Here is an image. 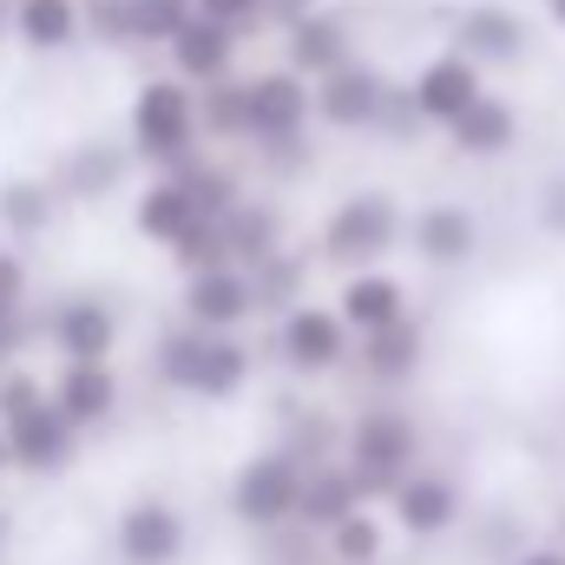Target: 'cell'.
<instances>
[{
  "instance_id": "1",
  "label": "cell",
  "mask_w": 565,
  "mask_h": 565,
  "mask_svg": "<svg viewBox=\"0 0 565 565\" xmlns=\"http://www.w3.org/2000/svg\"><path fill=\"white\" fill-rule=\"evenodd\" d=\"M151 362H158V382L191 395V402H231V395L250 388V369H257L250 349L231 329H198V322L171 329Z\"/></svg>"
},
{
  "instance_id": "2",
  "label": "cell",
  "mask_w": 565,
  "mask_h": 565,
  "mask_svg": "<svg viewBox=\"0 0 565 565\" xmlns=\"http://www.w3.org/2000/svg\"><path fill=\"white\" fill-rule=\"evenodd\" d=\"M132 151H139L145 164H158V171H171V164H184L198 139H204V126H198V86L191 79H145L139 93H132Z\"/></svg>"
},
{
  "instance_id": "3",
  "label": "cell",
  "mask_w": 565,
  "mask_h": 565,
  "mask_svg": "<svg viewBox=\"0 0 565 565\" xmlns=\"http://www.w3.org/2000/svg\"><path fill=\"white\" fill-rule=\"evenodd\" d=\"M342 460L349 473L362 480V493H388L402 473L422 467V422L408 408H362L349 422V440H342Z\"/></svg>"
},
{
  "instance_id": "4",
  "label": "cell",
  "mask_w": 565,
  "mask_h": 565,
  "mask_svg": "<svg viewBox=\"0 0 565 565\" xmlns=\"http://www.w3.org/2000/svg\"><path fill=\"white\" fill-rule=\"evenodd\" d=\"M402 231H408V224H402V211H395L388 191H349V198L322 217L316 250H322L335 270H362V264H382Z\"/></svg>"
},
{
  "instance_id": "5",
  "label": "cell",
  "mask_w": 565,
  "mask_h": 565,
  "mask_svg": "<svg viewBox=\"0 0 565 565\" xmlns=\"http://www.w3.org/2000/svg\"><path fill=\"white\" fill-rule=\"evenodd\" d=\"M302 447H264L231 473V513L257 533L296 520V493H302Z\"/></svg>"
},
{
  "instance_id": "6",
  "label": "cell",
  "mask_w": 565,
  "mask_h": 565,
  "mask_svg": "<svg viewBox=\"0 0 565 565\" xmlns=\"http://www.w3.org/2000/svg\"><path fill=\"white\" fill-rule=\"evenodd\" d=\"M309 119H316V86L302 73H257L244 79V139L270 145V151H296L309 139Z\"/></svg>"
},
{
  "instance_id": "7",
  "label": "cell",
  "mask_w": 565,
  "mask_h": 565,
  "mask_svg": "<svg viewBox=\"0 0 565 565\" xmlns=\"http://www.w3.org/2000/svg\"><path fill=\"white\" fill-rule=\"evenodd\" d=\"M270 342H277V362L289 375H329V369H342L349 362V342H355V329L335 316V309H322V302H309V296H296L289 309H277V329H270Z\"/></svg>"
},
{
  "instance_id": "8",
  "label": "cell",
  "mask_w": 565,
  "mask_h": 565,
  "mask_svg": "<svg viewBox=\"0 0 565 565\" xmlns=\"http://www.w3.org/2000/svg\"><path fill=\"white\" fill-rule=\"evenodd\" d=\"M316 86V119L329 126V132H375L382 126V113H388V73L382 66H369L362 53L355 60H342L335 73H322V79H309Z\"/></svg>"
},
{
  "instance_id": "9",
  "label": "cell",
  "mask_w": 565,
  "mask_h": 565,
  "mask_svg": "<svg viewBox=\"0 0 565 565\" xmlns=\"http://www.w3.org/2000/svg\"><path fill=\"white\" fill-rule=\"evenodd\" d=\"M480 93H487V66H480V60H467L460 46L434 53L422 73L408 79V106H415V119H422V126H440V132H447V126H454Z\"/></svg>"
},
{
  "instance_id": "10",
  "label": "cell",
  "mask_w": 565,
  "mask_h": 565,
  "mask_svg": "<svg viewBox=\"0 0 565 565\" xmlns=\"http://www.w3.org/2000/svg\"><path fill=\"white\" fill-rule=\"evenodd\" d=\"M0 434H7V467H20V473H60L79 454V427L53 408V395L20 408V415H7Z\"/></svg>"
},
{
  "instance_id": "11",
  "label": "cell",
  "mask_w": 565,
  "mask_h": 565,
  "mask_svg": "<svg viewBox=\"0 0 565 565\" xmlns=\"http://www.w3.org/2000/svg\"><path fill=\"white\" fill-rule=\"evenodd\" d=\"M113 546H119V565H178L184 546H191V526H184V513H178L171 500L145 493V500H132V507L119 513Z\"/></svg>"
},
{
  "instance_id": "12",
  "label": "cell",
  "mask_w": 565,
  "mask_h": 565,
  "mask_svg": "<svg viewBox=\"0 0 565 565\" xmlns=\"http://www.w3.org/2000/svg\"><path fill=\"white\" fill-rule=\"evenodd\" d=\"M257 316V282L244 264H211V270H191L184 277V322L198 329H244Z\"/></svg>"
},
{
  "instance_id": "13",
  "label": "cell",
  "mask_w": 565,
  "mask_h": 565,
  "mask_svg": "<svg viewBox=\"0 0 565 565\" xmlns=\"http://www.w3.org/2000/svg\"><path fill=\"white\" fill-rule=\"evenodd\" d=\"M342 60H355V33H349L342 13L302 7L296 20H282V66H289V73L322 79V73H335Z\"/></svg>"
},
{
  "instance_id": "14",
  "label": "cell",
  "mask_w": 565,
  "mask_h": 565,
  "mask_svg": "<svg viewBox=\"0 0 565 565\" xmlns=\"http://www.w3.org/2000/svg\"><path fill=\"white\" fill-rule=\"evenodd\" d=\"M388 513H395V526L408 540H440V533L460 526V487L447 473H422L415 467V473H402L388 487Z\"/></svg>"
},
{
  "instance_id": "15",
  "label": "cell",
  "mask_w": 565,
  "mask_h": 565,
  "mask_svg": "<svg viewBox=\"0 0 565 565\" xmlns=\"http://www.w3.org/2000/svg\"><path fill=\"white\" fill-rule=\"evenodd\" d=\"M237 26H224V20H211V13H191L171 40H164V53H171V73L178 79H191V86H211V79H231L237 73Z\"/></svg>"
},
{
  "instance_id": "16",
  "label": "cell",
  "mask_w": 565,
  "mask_h": 565,
  "mask_svg": "<svg viewBox=\"0 0 565 565\" xmlns=\"http://www.w3.org/2000/svg\"><path fill=\"white\" fill-rule=\"evenodd\" d=\"M46 342L60 349V362H106L119 349V316L99 296H66L46 316Z\"/></svg>"
},
{
  "instance_id": "17",
  "label": "cell",
  "mask_w": 565,
  "mask_h": 565,
  "mask_svg": "<svg viewBox=\"0 0 565 565\" xmlns=\"http://www.w3.org/2000/svg\"><path fill=\"white\" fill-rule=\"evenodd\" d=\"M53 408L66 415V422L79 427H106L113 422V408H119V375H113V355L106 362H60V375H53Z\"/></svg>"
},
{
  "instance_id": "18",
  "label": "cell",
  "mask_w": 565,
  "mask_h": 565,
  "mask_svg": "<svg viewBox=\"0 0 565 565\" xmlns=\"http://www.w3.org/2000/svg\"><path fill=\"white\" fill-rule=\"evenodd\" d=\"M454 46L480 66H513V60H526V20L500 0H480L467 13H454Z\"/></svg>"
},
{
  "instance_id": "19",
  "label": "cell",
  "mask_w": 565,
  "mask_h": 565,
  "mask_svg": "<svg viewBox=\"0 0 565 565\" xmlns=\"http://www.w3.org/2000/svg\"><path fill=\"white\" fill-rule=\"evenodd\" d=\"M408 244H415V257L434 264V270H460L480 250V217L467 204H427V211H415V224H408Z\"/></svg>"
},
{
  "instance_id": "20",
  "label": "cell",
  "mask_w": 565,
  "mask_h": 565,
  "mask_svg": "<svg viewBox=\"0 0 565 565\" xmlns=\"http://www.w3.org/2000/svg\"><path fill=\"white\" fill-rule=\"evenodd\" d=\"M335 316H342L355 335L388 329V322H402V316H408V282L395 277V270H382V264H362V270H349V282H342Z\"/></svg>"
},
{
  "instance_id": "21",
  "label": "cell",
  "mask_w": 565,
  "mask_h": 565,
  "mask_svg": "<svg viewBox=\"0 0 565 565\" xmlns=\"http://www.w3.org/2000/svg\"><path fill=\"white\" fill-rule=\"evenodd\" d=\"M369 493H362V480L349 473V460H309L302 467V493H296V520L309 526V533H329L342 513H355Z\"/></svg>"
},
{
  "instance_id": "22",
  "label": "cell",
  "mask_w": 565,
  "mask_h": 565,
  "mask_svg": "<svg viewBox=\"0 0 565 565\" xmlns=\"http://www.w3.org/2000/svg\"><path fill=\"white\" fill-rule=\"evenodd\" d=\"M447 145H454L460 158H507V151L520 145V106L500 99V93H480V99L447 126Z\"/></svg>"
},
{
  "instance_id": "23",
  "label": "cell",
  "mask_w": 565,
  "mask_h": 565,
  "mask_svg": "<svg viewBox=\"0 0 565 565\" xmlns=\"http://www.w3.org/2000/svg\"><path fill=\"white\" fill-rule=\"evenodd\" d=\"M427 362V335L415 316H402V322H388V329H369L362 335V375L369 382H382V388H395V382H415Z\"/></svg>"
},
{
  "instance_id": "24",
  "label": "cell",
  "mask_w": 565,
  "mask_h": 565,
  "mask_svg": "<svg viewBox=\"0 0 565 565\" xmlns=\"http://www.w3.org/2000/svg\"><path fill=\"white\" fill-rule=\"evenodd\" d=\"M198 217H204V211H198V198H191L171 171H164V178H151V184L139 191V204H132V231H139L145 244H158V250H171Z\"/></svg>"
},
{
  "instance_id": "25",
  "label": "cell",
  "mask_w": 565,
  "mask_h": 565,
  "mask_svg": "<svg viewBox=\"0 0 565 565\" xmlns=\"http://www.w3.org/2000/svg\"><path fill=\"white\" fill-rule=\"evenodd\" d=\"M224 244H231V264H244V270H257L264 257H277L282 244V217L277 204H264V198H237L231 211H224Z\"/></svg>"
},
{
  "instance_id": "26",
  "label": "cell",
  "mask_w": 565,
  "mask_h": 565,
  "mask_svg": "<svg viewBox=\"0 0 565 565\" xmlns=\"http://www.w3.org/2000/svg\"><path fill=\"white\" fill-rule=\"evenodd\" d=\"M13 40L33 53H60L79 40V0H13Z\"/></svg>"
},
{
  "instance_id": "27",
  "label": "cell",
  "mask_w": 565,
  "mask_h": 565,
  "mask_svg": "<svg viewBox=\"0 0 565 565\" xmlns=\"http://www.w3.org/2000/svg\"><path fill=\"white\" fill-rule=\"evenodd\" d=\"M119 178H126V151L119 145H73L53 191H66V198H106Z\"/></svg>"
},
{
  "instance_id": "28",
  "label": "cell",
  "mask_w": 565,
  "mask_h": 565,
  "mask_svg": "<svg viewBox=\"0 0 565 565\" xmlns=\"http://www.w3.org/2000/svg\"><path fill=\"white\" fill-rule=\"evenodd\" d=\"M53 211H60V191L46 178H7L0 184V231L40 237V231H53Z\"/></svg>"
},
{
  "instance_id": "29",
  "label": "cell",
  "mask_w": 565,
  "mask_h": 565,
  "mask_svg": "<svg viewBox=\"0 0 565 565\" xmlns=\"http://www.w3.org/2000/svg\"><path fill=\"white\" fill-rule=\"evenodd\" d=\"M322 540H329L335 565H382V553H388V526H382V513H369V500L355 513H342Z\"/></svg>"
},
{
  "instance_id": "30",
  "label": "cell",
  "mask_w": 565,
  "mask_h": 565,
  "mask_svg": "<svg viewBox=\"0 0 565 565\" xmlns=\"http://www.w3.org/2000/svg\"><path fill=\"white\" fill-rule=\"evenodd\" d=\"M171 178H178V184H184V191L198 198V211H204V217H224V211H231V204L244 198V191H237V178H231L224 164H204L198 151H191L184 164H171Z\"/></svg>"
},
{
  "instance_id": "31",
  "label": "cell",
  "mask_w": 565,
  "mask_h": 565,
  "mask_svg": "<svg viewBox=\"0 0 565 565\" xmlns=\"http://www.w3.org/2000/svg\"><path fill=\"white\" fill-rule=\"evenodd\" d=\"M198 126H204L211 139H244V79H237V73L198 86Z\"/></svg>"
},
{
  "instance_id": "32",
  "label": "cell",
  "mask_w": 565,
  "mask_h": 565,
  "mask_svg": "<svg viewBox=\"0 0 565 565\" xmlns=\"http://www.w3.org/2000/svg\"><path fill=\"white\" fill-rule=\"evenodd\" d=\"M302 277H309V264H302L289 244H282L277 257H264V264L250 270V282H257V316H264V309H289V302L302 296Z\"/></svg>"
},
{
  "instance_id": "33",
  "label": "cell",
  "mask_w": 565,
  "mask_h": 565,
  "mask_svg": "<svg viewBox=\"0 0 565 565\" xmlns=\"http://www.w3.org/2000/svg\"><path fill=\"white\" fill-rule=\"evenodd\" d=\"M171 264L191 277V270H211V264H231V244H224V217H198L178 244H171Z\"/></svg>"
},
{
  "instance_id": "34",
  "label": "cell",
  "mask_w": 565,
  "mask_h": 565,
  "mask_svg": "<svg viewBox=\"0 0 565 565\" xmlns=\"http://www.w3.org/2000/svg\"><path fill=\"white\" fill-rule=\"evenodd\" d=\"M126 7H132V46H164L198 13L191 0H126Z\"/></svg>"
},
{
  "instance_id": "35",
  "label": "cell",
  "mask_w": 565,
  "mask_h": 565,
  "mask_svg": "<svg viewBox=\"0 0 565 565\" xmlns=\"http://www.w3.org/2000/svg\"><path fill=\"white\" fill-rule=\"evenodd\" d=\"M79 33L99 46H132V7L126 0H79Z\"/></svg>"
},
{
  "instance_id": "36",
  "label": "cell",
  "mask_w": 565,
  "mask_h": 565,
  "mask_svg": "<svg viewBox=\"0 0 565 565\" xmlns=\"http://www.w3.org/2000/svg\"><path fill=\"white\" fill-rule=\"evenodd\" d=\"M33 402H46V382L7 362V369H0V422H7V415H20V408H33Z\"/></svg>"
},
{
  "instance_id": "37",
  "label": "cell",
  "mask_w": 565,
  "mask_h": 565,
  "mask_svg": "<svg viewBox=\"0 0 565 565\" xmlns=\"http://www.w3.org/2000/svg\"><path fill=\"white\" fill-rule=\"evenodd\" d=\"M191 7L211 13V20H224V26H237V33H250L264 20V0H191Z\"/></svg>"
},
{
  "instance_id": "38",
  "label": "cell",
  "mask_w": 565,
  "mask_h": 565,
  "mask_svg": "<svg viewBox=\"0 0 565 565\" xmlns=\"http://www.w3.org/2000/svg\"><path fill=\"white\" fill-rule=\"evenodd\" d=\"M20 302H26V264L13 250H0V316L20 309Z\"/></svg>"
},
{
  "instance_id": "39",
  "label": "cell",
  "mask_w": 565,
  "mask_h": 565,
  "mask_svg": "<svg viewBox=\"0 0 565 565\" xmlns=\"http://www.w3.org/2000/svg\"><path fill=\"white\" fill-rule=\"evenodd\" d=\"M20 349H26V316H20V309H7V316H0V369H7Z\"/></svg>"
},
{
  "instance_id": "40",
  "label": "cell",
  "mask_w": 565,
  "mask_h": 565,
  "mask_svg": "<svg viewBox=\"0 0 565 565\" xmlns=\"http://www.w3.org/2000/svg\"><path fill=\"white\" fill-rule=\"evenodd\" d=\"M513 565H565V546H526Z\"/></svg>"
},
{
  "instance_id": "41",
  "label": "cell",
  "mask_w": 565,
  "mask_h": 565,
  "mask_svg": "<svg viewBox=\"0 0 565 565\" xmlns=\"http://www.w3.org/2000/svg\"><path fill=\"white\" fill-rule=\"evenodd\" d=\"M546 224H553V231H565V178L546 191Z\"/></svg>"
},
{
  "instance_id": "42",
  "label": "cell",
  "mask_w": 565,
  "mask_h": 565,
  "mask_svg": "<svg viewBox=\"0 0 565 565\" xmlns=\"http://www.w3.org/2000/svg\"><path fill=\"white\" fill-rule=\"evenodd\" d=\"M302 7H316V0H264V20H296Z\"/></svg>"
},
{
  "instance_id": "43",
  "label": "cell",
  "mask_w": 565,
  "mask_h": 565,
  "mask_svg": "<svg viewBox=\"0 0 565 565\" xmlns=\"http://www.w3.org/2000/svg\"><path fill=\"white\" fill-rule=\"evenodd\" d=\"M546 20H553V26L565 33V0H546Z\"/></svg>"
},
{
  "instance_id": "44",
  "label": "cell",
  "mask_w": 565,
  "mask_h": 565,
  "mask_svg": "<svg viewBox=\"0 0 565 565\" xmlns=\"http://www.w3.org/2000/svg\"><path fill=\"white\" fill-rule=\"evenodd\" d=\"M13 33V0H0V40Z\"/></svg>"
},
{
  "instance_id": "45",
  "label": "cell",
  "mask_w": 565,
  "mask_h": 565,
  "mask_svg": "<svg viewBox=\"0 0 565 565\" xmlns=\"http://www.w3.org/2000/svg\"><path fill=\"white\" fill-rule=\"evenodd\" d=\"M0 473H7V434H0Z\"/></svg>"
},
{
  "instance_id": "46",
  "label": "cell",
  "mask_w": 565,
  "mask_h": 565,
  "mask_svg": "<svg viewBox=\"0 0 565 565\" xmlns=\"http://www.w3.org/2000/svg\"><path fill=\"white\" fill-rule=\"evenodd\" d=\"M0 553H7V513H0Z\"/></svg>"
},
{
  "instance_id": "47",
  "label": "cell",
  "mask_w": 565,
  "mask_h": 565,
  "mask_svg": "<svg viewBox=\"0 0 565 565\" xmlns=\"http://www.w3.org/2000/svg\"><path fill=\"white\" fill-rule=\"evenodd\" d=\"M559 546H565V513H559Z\"/></svg>"
}]
</instances>
